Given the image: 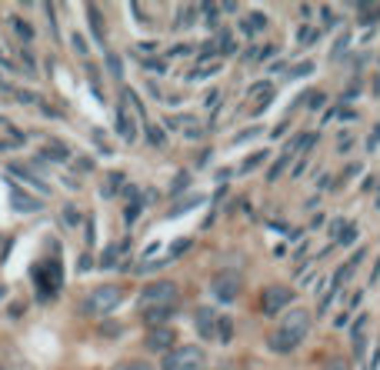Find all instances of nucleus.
<instances>
[{"label":"nucleus","instance_id":"9b49d317","mask_svg":"<svg viewBox=\"0 0 380 370\" xmlns=\"http://www.w3.org/2000/svg\"><path fill=\"white\" fill-rule=\"evenodd\" d=\"M193 324H197V331L204 340H213V333H217V314L210 311V307H200L197 314H193Z\"/></svg>","mask_w":380,"mask_h":370},{"label":"nucleus","instance_id":"58836bf2","mask_svg":"<svg viewBox=\"0 0 380 370\" xmlns=\"http://www.w3.org/2000/svg\"><path fill=\"white\" fill-rule=\"evenodd\" d=\"M64 221L70 223V227H77V223H80V214H74V207H67V210H64Z\"/></svg>","mask_w":380,"mask_h":370},{"label":"nucleus","instance_id":"a878e982","mask_svg":"<svg viewBox=\"0 0 380 370\" xmlns=\"http://www.w3.org/2000/svg\"><path fill=\"white\" fill-rule=\"evenodd\" d=\"M190 187V174L187 170H180L177 177H173V187H171V194H180V190H187Z\"/></svg>","mask_w":380,"mask_h":370},{"label":"nucleus","instance_id":"37998d69","mask_svg":"<svg viewBox=\"0 0 380 370\" xmlns=\"http://www.w3.org/2000/svg\"><path fill=\"white\" fill-rule=\"evenodd\" d=\"M257 133H260V130H257V127L244 130V133H240V137H237V144H244V140H250V137H257Z\"/></svg>","mask_w":380,"mask_h":370},{"label":"nucleus","instance_id":"f03ea898","mask_svg":"<svg viewBox=\"0 0 380 370\" xmlns=\"http://www.w3.org/2000/svg\"><path fill=\"white\" fill-rule=\"evenodd\" d=\"M124 304V287L120 284H100L91 294L80 300V314L84 317H107Z\"/></svg>","mask_w":380,"mask_h":370},{"label":"nucleus","instance_id":"f704fd0d","mask_svg":"<svg viewBox=\"0 0 380 370\" xmlns=\"http://www.w3.org/2000/svg\"><path fill=\"white\" fill-rule=\"evenodd\" d=\"M307 107H310V111H321V107H323V93L321 91L310 93V104H307Z\"/></svg>","mask_w":380,"mask_h":370},{"label":"nucleus","instance_id":"4be33fe9","mask_svg":"<svg viewBox=\"0 0 380 370\" xmlns=\"http://www.w3.org/2000/svg\"><path fill=\"white\" fill-rule=\"evenodd\" d=\"M124 247H127V243H114V247H107V254H104V257H100V267H114L117 254H120V250H124Z\"/></svg>","mask_w":380,"mask_h":370},{"label":"nucleus","instance_id":"f8f14e48","mask_svg":"<svg viewBox=\"0 0 380 370\" xmlns=\"http://www.w3.org/2000/svg\"><path fill=\"white\" fill-rule=\"evenodd\" d=\"M40 160H47V164H67L70 160V150L57 144V140H47L44 150H40Z\"/></svg>","mask_w":380,"mask_h":370},{"label":"nucleus","instance_id":"2eb2a0df","mask_svg":"<svg viewBox=\"0 0 380 370\" xmlns=\"http://www.w3.org/2000/svg\"><path fill=\"white\" fill-rule=\"evenodd\" d=\"M264 27H267L264 14H250V17L240 20V30H244V34H257V30H264Z\"/></svg>","mask_w":380,"mask_h":370},{"label":"nucleus","instance_id":"ea45409f","mask_svg":"<svg viewBox=\"0 0 380 370\" xmlns=\"http://www.w3.org/2000/svg\"><path fill=\"white\" fill-rule=\"evenodd\" d=\"M310 71H314V64H310V60H307V64H301V67H294V71H290V77H301V74H310Z\"/></svg>","mask_w":380,"mask_h":370},{"label":"nucleus","instance_id":"bb28decb","mask_svg":"<svg viewBox=\"0 0 380 370\" xmlns=\"http://www.w3.org/2000/svg\"><path fill=\"white\" fill-rule=\"evenodd\" d=\"M193 14H197V7H180V14H177V27H190L193 24Z\"/></svg>","mask_w":380,"mask_h":370},{"label":"nucleus","instance_id":"a18cd8bd","mask_svg":"<svg viewBox=\"0 0 380 370\" xmlns=\"http://www.w3.org/2000/svg\"><path fill=\"white\" fill-rule=\"evenodd\" d=\"M323 24H330V27H334V24H337V14H334V10H323Z\"/></svg>","mask_w":380,"mask_h":370},{"label":"nucleus","instance_id":"f3484780","mask_svg":"<svg viewBox=\"0 0 380 370\" xmlns=\"http://www.w3.org/2000/svg\"><path fill=\"white\" fill-rule=\"evenodd\" d=\"M10 27L17 30L20 40H34V27H30V24H27L23 17H10Z\"/></svg>","mask_w":380,"mask_h":370},{"label":"nucleus","instance_id":"c9c22d12","mask_svg":"<svg viewBox=\"0 0 380 370\" xmlns=\"http://www.w3.org/2000/svg\"><path fill=\"white\" fill-rule=\"evenodd\" d=\"M323 370H350V364H347L343 357H334V360H330V364H327Z\"/></svg>","mask_w":380,"mask_h":370},{"label":"nucleus","instance_id":"423d86ee","mask_svg":"<svg viewBox=\"0 0 380 370\" xmlns=\"http://www.w3.org/2000/svg\"><path fill=\"white\" fill-rule=\"evenodd\" d=\"M213 297L224 300V304L237 300V297H240V274H237V270H224V274H217V277H213Z\"/></svg>","mask_w":380,"mask_h":370},{"label":"nucleus","instance_id":"b1692460","mask_svg":"<svg viewBox=\"0 0 380 370\" xmlns=\"http://www.w3.org/2000/svg\"><path fill=\"white\" fill-rule=\"evenodd\" d=\"M111 370H153L147 360H120L117 367H111Z\"/></svg>","mask_w":380,"mask_h":370},{"label":"nucleus","instance_id":"6e6552de","mask_svg":"<svg viewBox=\"0 0 380 370\" xmlns=\"http://www.w3.org/2000/svg\"><path fill=\"white\" fill-rule=\"evenodd\" d=\"M10 207H14L17 214H40V210H44V197H37V194H23L20 187L10 184Z\"/></svg>","mask_w":380,"mask_h":370},{"label":"nucleus","instance_id":"c756f323","mask_svg":"<svg viewBox=\"0 0 380 370\" xmlns=\"http://www.w3.org/2000/svg\"><path fill=\"white\" fill-rule=\"evenodd\" d=\"M70 44H74V50L80 57H87V50H91V47H87V40H84V34H74V37H70Z\"/></svg>","mask_w":380,"mask_h":370},{"label":"nucleus","instance_id":"e433bc0d","mask_svg":"<svg viewBox=\"0 0 380 370\" xmlns=\"http://www.w3.org/2000/svg\"><path fill=\"white\" fill-rule=\"evenodd\" d=\"M234 50H237L234 37H220V54H234Z\"/></svg>","mask_w":380,"mask_h":370},{"label":"nucleus","instance_id":"0eeeda50","mask_svg":"<svg viewBox=\"0 0 380 370\" xmlns=\"http://www.w3.org/2000/svg\"><path fill=\"white\" fill-rule=\"evenodd\" d=\"M137 117H140V113L131 111V104H127V100L117 107V133H120L127 144H133V140H137Z\"/></svg>","mask_w":380,"mask_h":370},{"label":"nucleus","instance_id":"5701e85b","mask_svg":"<svg viewBox=\"0 0 380 370\" xmlns=\"http://www.w3.org/2000/svg\"><path fill=\"white\" fill-rule=\"evenodd\" d=\"M144 133H147V140H151L153 147H160V144H164V130L157 127V124H147V127H144Z\"/></svg>","mask_w":380,"mask_h":370},{"label":"nucleus","instance_id":"393cba45","mask_svg":"<svg viewBox=\"0 0 380 370\" xmlns=\"http://www.w3.org/2000/svg\"><path fill=\"white\" fill-rule=\"evenodd\" d=\"M290 164V150H287L284 157H281V160H277V164L270 167V174H267V181H277V177H281V174H284V167Z\"/></svg>","mask_w":380,"mask_h":370},{"label":"nucleus","instance_id":"2f4dec72","mask_svg":"<svg viewBox=\"0 0 380 370\" xmlns=\"http://www.w3.org/2000/svg\"><path fill=\"white\" fill-rule=\"evenodd\" d=\"M107 67H111V74H114V77L124 74V67H120V57H114V54H107Z\"/></svg>","mask_w":380,"mask_h":370},{"label":"nucleus","instance_id":"9d476101","mask_svg":"<svg viewBox=\"0 0 380 370\" xmlns=\"http://www.w3.org/2000/svg\"><path fill=\"white\" fill-rule=\"evenodd\" d=\"M7 177H20L23 184H30L34 190H37V197H44V194H50V184H40V177L30 170V167H23V164H10L7 167Z\"/></svg>","mask_w":380,"mask_h":370},{"label":"nucleus","instance_id":"7c9ffc66","mask_svg":"<svg viewBox=\"0 0 380 370\" xmlns=\"http://www.w3.org/2000/svg\"><path fill=\"white\" fill-rule=\"evenodd\" d=\"M337 241H341V243H354V241H357V227H350V223H347V227L341 230V237H337Z\"/></svg>","mask_w":380,"mask_h":370},{"label":"nucleus","instance_id":"aec40b11","mask_svg":"<svg viewBox=\"0 0 380 370\" xmlns=\"http://www.w3.org/2000/svg\"><path fill=\"white\" fill-rule=\"evenodd\" d=\"M197 204H204V197H200V194H197V197H190V201H184V204H177L167 217H180V214H187L190 207H197Z\"/></svg>","mask_w":380,"mask_h":370},{"label":"nucleus","instance_id":"39448f33","mask_svg":"<svg viewBox=\"0 0 380 370\" xmlns=\"http://www.w3.org/2000/svg\"><path fill=\"white\" fill-rule=\"evenodd\" d=\"M290 304H294V290H290V287H284V284L267 287L264 297H260V311H264L267 317H277L284 307H290Z\"/></svg>","mask_w":380,"mask_h":370},{"label":"nucleus","instance_id":"473e14b6","mask_svg":"<svg viewBox=\"0 0 380 370\" xmlns=\"http://www.w3.org/2000/svg\"><path fill=\"white\" fill-rule=\"evenodd\" d=\"M17 100H20V104H37L40 97L34 91H17Z\"/></svg>","mask_w":380,"mask_h":370},{"label":"nucleus","instance_id":"6ab92c4d","mask_svg":"<svg viewBox=\"0 0 380 370\" xmlns=\"http://www.w3.org/2000/svg\"><path fill=\"white\" fill-rule=\"evenodd\" d=\"M357 10H361V24H374V17H380V3L377 7L374 3H361Z\"/></svg>","mask_w":380,"mask_h":370},{"label":"nucleus","instance_id":"ddd939ff","mask_svg":"<svg viewBox=\"0 0 380 370\" xmlns=\"http://www.w3.org/2000/svg\"><path fill=\"white\" fill-rule=\"evenodd\" d=\"M217 71H220V60H217V57H213V60H210V57H200V64L190 71V80H204V77L217 74Z\"/></svg>","mask_w":380,"mask_h":370},{"label":"nucleus","instance_id":"cd10ccee","mask_svg":"<svg viewBox=\"0 0 380 370\" xmlns=\"http://www.w3.org/2000/svg\"><path fill=\"white\" fill-rule=\"evenodd\" d=\"M140 207H144L140 201H131V204H127V210H124V221H127V223L137 221V217H140Z\"/></svg>","mask_w":380,"mask_h":370},{"label":"nucleus","instance_id":"de8ad7c7","mask_svg":"<svg viewBox=\"0 0 380 370\" xmlns=\"http://www.w3.org/2000/svg\"><path fill=\"white\" fill-rule=\"evenodd\" d=\"M3 297H7V290H3V287H0V300H3Z\"/></svg>","mask_w":380,"mask_h":370},{"label":"nucleus","instance_id":"4468645a","mask_svg":"<svg viewBox=\"0 0 380 370\" xmlns=\"http://www.w3.org/2000/svg\"><path fill=\"white\" fill-rule=\"evenodd\" d=\"M120 187H124V174H107V177H104V187H100V194H104V197H114L117 190H120Z\"/></svg>","mask_w":380,"mask_h":370},{"label":"nucleus","instance_id":"49530a36","mask_svg":"<svg viewBox=\"0 0 380 370\" xmlns=\"http://www.w3.org/2000/svg\"><path fill=\"white\" fill-rule=\"evenodd\" d=\"M0 127L7 130V127H14V124H10V120H7V117H0Z\"/></svg>","mask_w":380,"mask_h":370},{"label":"nucleus","instance_id":"c03bdc74","mask_svg":"<svg viewBox=\"0 0 380 370\" xmlns=\"http://www.w3.org/2000/svg\"><path fill=\"white\" fill-rule=\"evenodd\" d=\"M377 144H380V124H377V130H374V133H370V140H367V147L374 150V147H377Z\"/></svg>","mask_w":380,"mask_h":370},{"label":"nucleus","instance_id":"79ce46f5","mask_svg":"<svg viewBox=\"0 0 380 370\" xmlns=\"http://www.w3.org/2000/svg\"><path fill=\"white\" fill-rule=\"evenodd\" d=\"M84 230H87V234H84V241H87V243H94V217L87 221V227H84Z\"/></svg>","mask_w":380,"mask_h":370},{"label":"nucleus","instance_id":"412c9836","mask_svg":"<svg viewBox=\"0 0 380 370\" xmlns=\"http://www.w3.org/2000/svg\"><path fill=\"white\" fill-rule=\"evenodd\" d=\"M230 333H234V324H230V317H220V320H217V337H220V344H227Z\"/></svg>","mask_w":380,"mask_h":370},{"label":"nucleus","instance_id":"f257e3e1","mask_svg":"<svg viewBox=\"0 0 380 370\" xmlns=\"http://www.w3.org/2000/svg\"><path fill=\"white\" fill-rule=\"evenodd\" d=\"M307 331H310V314H307L304 307L287 311V314L281 317V324H277V331L270 333V351L290 353L294 347H301V340L307 337Z\"/></svg>","mask_w":380,"mask_h":370},{"label":"nucleus","instance_id":"1a4fd4ad","mask_svg":"<svg viewBox=\"0 0 380 370\" xmlns=\"http://www.w3.org/2000/svg\"><path fill=\"white\" fill-rule=\"evenodd\" d=\"M173 340H177V333L171 331V327H153V331H147V351L153 353H171L173 351Z\"/></svg>","mask_w":380,"mask_h":370},{"label":"nucleus","instance_id":"4c0bfd02","mask_svg":"<svg viewBox=\"0 0 380 370\" xmlns=\"http://www.w3.org/2000/svg\"><path fill=\"white\" fill-rule=\"evenodd\" d=\"M187 247H190V241H177V243L171 247V260H173V257H180V254H184Z\"/></svg>","mask_w":380,"mask_h":370},{"label":"nucleus","instance_id":"72a5a7b5","mask_svg":"<svg viewBox=\"0 0 380 370\" xmlns=\"http://www.w3.org/2000/svg\"><path fill=\"white\" fill-rule=\"evenodd\" d=\"M260 160H264V154H254V157H247V160H244V164H240V170H244V174H247V170H254V167L260 164Z\"/></svg>","mask_w":380,"mask_h":370},{"label":"nucleus","instance_id":"a19ab883","mask_svg":"<svg viewBox=\"0 0 380 370\" xmlns=\"http://www.w3.org/2000/svg\"><path fill=\"white\" fill-rule=\"evenodd\" d=\"M157 50V44H137V54L144 57V54H153Z\"/></svg>","mask_w":380,"mask_h":370},{"label":"nucleus","instance_id":"7ed1b4c3","mask_svg":"<svg viewBox=\"0 0 380 370\" xmlns=\"http://www.w3.org/2000/svg\"><path fill=\"white\" fill-rule=\"evenodd\" d=\"M177 300H180V290H177L173 280H153V284H147L140 290L137 307H140V314H147V311H171V307H177Z\"/></svg>","mask_w":380,"mask_h":370},{"label":"nucleus","instance_id":"c85d7f7f","mask_svg":"<svg viewBox=\"0 0 380 370\" xmlns=\"http://www.w3.org/2000/svg\"><path fill=\"white\" fill-rule=\"evenodd\" d=\"M297 40H301V44H314V40H317V30H314V27H301V30H297Z\"/></svg>","mask_w":380,"mask_h":370},{"label":"nucleus","instance_id":"20e7f679","mask_svg":"<svg viewBox=\"0 0 380 370\" xmlns=\"http://www.w3.org/2000/svg\"><path fill=\"white\" fill-rule=\"evenodd\" d=\"M160 370H207V353L197 344H184V347H173L171 353H164Z\"/></svg>","mask_w":380,"mask_h":370},{"label":"nucleus","instance_id":"dca6fc26","mask_svg":"<svg viewBox=\"0 0 380 370\" xmlns=\"http://www.w3.org/2000/svg\"><path fill=\"white\" fill-rule=\"evenodd\" d=\"M87 17H91V30H94L97 44H104V24H100V10H97L94 3L87 7Z\"/></svg>","mask_w":380,"mask_h":370},{"label":"nucleus","instance_id":"a211bd4d","mask_svg":"<svg viewBox=\"0 0 380 370\" xmlns=\"http://www.w3.org/2000/svg\"><path fill=\"white\" fill-rule=\"evenodd\" d=\"M171 263V257H160V260H147V263H137L133 270L137 274H151V270H160V267H167Z\"/></svg>","mask_w":380,"mask_h":370}]
</instances>
